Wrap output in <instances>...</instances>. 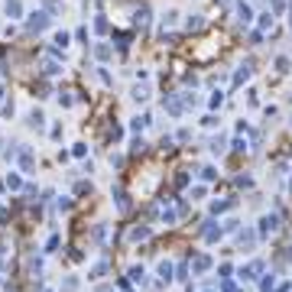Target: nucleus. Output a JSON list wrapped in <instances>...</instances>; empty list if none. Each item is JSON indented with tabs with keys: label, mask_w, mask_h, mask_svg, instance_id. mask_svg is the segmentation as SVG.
<instances>
[{
	"label": "nucleus",
	"mask_w": 292,
	"mask_h": 292,
	"mask_svg": "<svg viewBox=\"0 0 292 292\" xmlns=\"http://www.w3.org/2000/svg\"><path fill=\"white\" fill-rule=\"evenodd\" d=\"M52 26V16L46 10H39V13H33L30 20H26V33H46Z\"/></svg>",
	"instance_id": "nucleus-1"
},
{
	"label": "nucleus",
	"mask_w": 292,
	"mask_h": 292,
	"mask_svg": "<svg viewBox=\"0 0 292 292\" xmlns=\"http://www.w3.org/2000/svg\"><path fill=\"white\" fill-rule=\"evenodd\" d=\"M234 20L241 23V26H250L253 23V7L247 4V0H237V4H234Z\"/></svg>",
	"instance_id": "nucleus-2"
},
{
	"label": "nucleus",
	"mask_w": 292,
	"mask_h": 292,
	"mask_svg": "<svg viewBox=\"0 0 292 292\" xmlns=\"http://www.w3.org/2000/svg\"><path fill=\"white\" fill-rule=\"evenodd\" d=\"M253 78V59H244L241 65L234 68V88H241L244 82H250Z\"/></svg>",
	"instance_id": "nucleus-3"
},
{
	"label": "nucleus",
	"mask_w": 292,
	"mask_h": 292,
	"mask_svg": "<svg viewBox=\"0 0 292 292\" xmlns=\"http://www.w3.org/2000/svg\"><path fill=\"white\" fill-rule=\"evenodd\" d=\"M163 108L169 111L172 117H182V114H185V104H182L179 94H166V97H163Z\"/></svg>",
	"instance_id": "nucleus-4"
},
{
	"label": "nucleus",
	"mask_w": 292,
	"mask_h": 292,
	"mask_svg": "<svg viewBox=\"0 0 292 292\" xmlns=\"http://www.w3.org/2000/svg\"><path fill=\"white\" fill-rule=\"evenodd\" d=\"M134 26H137V30H146V26H149V7L146 4L134 10Z\"/></svg>",
	"instance_id": "nucleus-5"
},
{
	"label": "nucleus",
	"mask_w": 292,
	"mask_h": 292,
	"mask_svg": "<svg viewBox=\"0 0 292 292\" xmlns=\"http://www.w3.org/2000/svg\"><path fill=\"white\" fill-rule=\"evenodd\" d=\"M175 23H179V10H166V13H163V20H159V33L172 30Z\"/></svg>",
	"instance_id": "nucleus-6"
},
{
	"label": "nucleus",
	"mask_w": 292,
	"mask_h": 292,
	"mask_svg": "<svg viewBox=\"0 0 292 292\" xmlns=\"http://www.w3.org/2000/svg\"><path fill=\"white\" fill-rule=\"evenodd\" d=\"M26 123H30V127H33V130H42V123H46V114H42V111H36V108H33L30 114H26Z\"/></svg>",
	"instance_id": "nucleus-7"
},
{
	"label": "nucleus",
	"mask_w": 292,
	"mask_h": 292,
	"mask_svg": "<svg viewBox=\"0 0 292 292\" xmlns=\"http://www.w3.org/2000/svg\"><path fill=\"white\" fill-rule=\"evenodd\" d=\"M185 30H189V33H198V30H205V16H201V13H192L189 20H185Z\"/></svg>",
	"instance_id": "nucleus-8"
},
{
	"label": "nucleus",
	"mask_w": 292,
	"mask_h": 292,
	"mask_svg": "<svg viewBox=\"0 0 292 292\" xmlns=\"http://www.w3.org/2000/svg\"><path fill=\"white\" fill-rule=\"evenodd\" d=\"M130 97H134L137 104H146V101H149V88H146V85H134V91H130Z\"/></svg>",
	"instance_id": "nucleus-9"
},
{
	"label": "nucleus",
	"mask_w": 292,
	"mask_h": 292,
	"mask_svg": "<svg viewBox=\"0 0 292 292\" xmlns=\"http://www.w3.org/2000/svg\"><path fill=\"white\" fill-rule=\"evenodd\" d=\"M42 10H46L49 16H59L65 7H62V0H42Z\"/></svg>",
	"instance_id": "nucleus-10"
},
{
	"label": "nucleus",
	"mask_w": 292,
	"mask_h": 292,
	"mask_svg": "<svg viewBox=\"0 0 292 292\" xmlns=\"http://www.w3.org/2000/svg\"><path fill=\"white\" fill-rule=\"evenodd\" d=\"M273 20H276V16H273L270 10H263V13H260V20H256V30H263V33L273 30Z\"/></svg>",
	"instance_id": "nucleus-11"
},
{
	"label": "nucleus",
	"mask_w": 292,
	"mask_h": 292,
	"mask_svg": "<svg viewBox=\"0 0 292 292\" xmlns=\"http://www.w3.org/2000/svg\"><path fill=\"white\" fill-rule=\"evenodd\" d=\"M276 72H279V75L292 72V56H276Z\"/></svg>",
	"instance_id": "nucleus-12"
},
{
	"label": "nucleus",
	"mask_w": 292,
	"mask_h": 292,
	"mask_svg": "<svg viewBox=\"0 0 292 292\" xmlns=\"http://www.w3.org/2000/svg\"><path fill=\"white\" fill-rule=\"evenodd\" d=\"M4 10H7V16H20L23 4H20V0H4Z\"/></svg>",
	"instance_id": "nucleus-13"
},
{
	"label": "nucleus",
	"mask_w": 292,
	"mask_h": 292,
	"mask_svg": "<svg viewBox=\"0 0 292 292\" xmlns=\"http://www.w3.org/2000/svg\"><path fill=\"white\" fill-rule=\"evenodd\" d=\"M286 10H289V0H270V13L273 16H282Z\"/></svg>",
	"instance_id": "nucleus-14"
},
{
	"label": "nucleus",
	"mask_w": 292,
	"mask_h": 292,
	"mask_svg": "<svg viewBox=\"0 0 292 292\" xmlns=\"http://www.w3.org/2000/svg\"><path fill=\"white\" fill-rule=\"evenodd\" d=\"M263 36H267L263 30H250L247 33V42H250V46H263Z\"/></svg>",
	"instance_id": "nucleus-15"
},
{
	"label": "nucleus",
	"mask_w": 292,
	"mask_h": 292,
	"mask_svg": "<svg viewBox=\"0 0 292 292\" xmlns=\"http://www.w3.org/2000/svg\"><path fill=\"white\" fill-rule=\"evenodd\" d=\"M111 52H114V49L108 46V42H101V46H94V56L101 59V62H108V59H111Z\"/></svg>",
	"instance_id": "nucleus-16"
},
{
	"label": "nucleus",
	"mask_w": 292,
	"mask_h": 292,
	"mask_svg": "<svg viewBox=\"0 0 292 292\" xmlns=\"http://www.w3.org/2000/svg\"><path fill=\"white\" fill-rule=\"evenodd\" d=\"M224 143H227L224 137H215V140H211V149H215V153H224Z\"/></svg>",
	"instance_id": "nucleus-17"
},
{
	"label": "nucleus",
	"mask_w": 292,
	"mask_h": 292,
	"mask_svg": "<svg viewBox=\"0 0 292 292\" xmlns=\"http://www.w3.org/2000/svg\"><path fill=\"white\" fill-rule=\"evenodd\" d=\"M68 46V33H56V49H65Z\"/></svg>",
	"instance_id": "nucleus-18"
},
{
	"label": "nucleus",
	"mask_w": 292,
	"mask_h": 292,
	"mask_svg": "<svg viewBox=\"0 0 292 292\" xmlns=\"http://www.w3.org/2000/svg\"><path fill=\"white\" fill-rule=\"evenodd\" d=\"M94 30H97V33H108V20H104V13L94 20Z\"/></svg>",
	"instance_id": "nucleus-19"
},
{
	"label": "nucleus",
	"mask_w": 292,
	"mask_h": 292,
	"mask_svg": "<svg viewBox=\"0 0 292 292\" xmlns=\"http://www.w3.org/2000/svg\"><path fill=\"white\" fill-rule=\"evenodd\" d=\"M211 108H221V104H224V94H221V91H215V94H211Z\"/></svg>",
	"instance_id": "nucleus-20"
},
{
	"label": "nucleus",
	"mask_w": 292,
	"mask_h": 292,
	"mask_svg": "<svg viewBox=\"0 0 292 292\" xmlns=\"http://www.w3.org/2000/svg\"><path fill=\"white\" fill-rule=\"evenodd\" d=\"M215 4H218V7H234L237 0H215Z\"/></svg>",
	"instance_id": "nucleus-21"
},
{
	"label": "nucleus",
	"mask_w": 292,
	"mask_h": 292,
	"mask_svg": "<svg viewBox=\"0 0 292 292\" xmlns=\"http://www.w3.org/2000/svg\"><path fill=\"white\" fill-rule=\"evenodd\" d=\"M289 33H292V13H289Z\"/></svg>",
	"instance_id": "nucleus-22"
},
{
	"label": "nucleus",
	"mask_w": 292,
	"mask_h": 292,
	"mask_svg": "<svg viewBox=\"0 0 292 292\" xmlns=\"http://www.w3.org/2000/svg\"><path fill=\"white\" fill-rule=\"evenodd\" d=\"M286 101H289V104H292V94H289V97H286Z\"/></svg>",
	"instance_id": "nucleus-23"
}]
</instances>
